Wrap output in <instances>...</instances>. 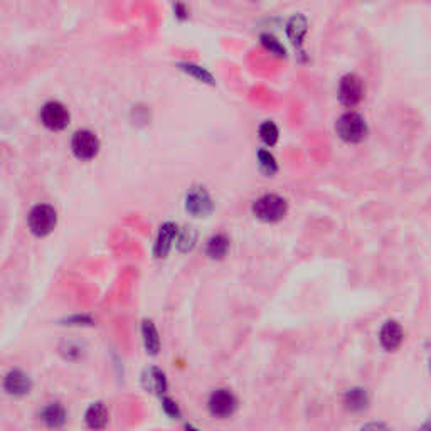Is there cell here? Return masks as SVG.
Wrapping results in <instances>:
<instances>
[{"instance_id": "1", "label": "cell", "mask_w": 431, "mask_h": 431, "mask_svg": "<svg viewBox=\"0 0 431 431\" xmlns=\"http://www.w3.org/2000/svg\"><path fill=\"white\" fill-rule=\"evenodd\" d=\"M251 213L263 223H278L288 213V202L277 194H265L253 202Z\"/></svg>"}, {"instance_id": "2", "label": "cell", "mask_w": 431, "mask_h": 431, "mask_svg": "<svg viewBox=\"0 0 431 431\" xmlns=\"http://www.w3.org/2000/svg\"><path fill=\"white\" fill-rule=\"evenodd\" d=\"M335 132H337L339 139L347 142V144H361L368 137L369 127L364 116L357 111H346L339 116L337 123H335Z\"/></svg>"}, {"instance_id": "3", "label": "cell", "mask_w": 431, "mask_h": 431, "mask_svg": "<svg viewBox=\"0 0 431 431\" xmlns=\"http://www.w3.org/2000/svg\"><path fill=\"white\" fill-rule=\"evenodd\" d=\"M29 230L34 236L37 238H46L51 232L56 230V224H58V213L53 206L49 204H37L36 208H32L27 218Z\"/></svg>"}, {"instance_id": "4", "label": "cell", "mask_w": 431, "mask_h": 431, "mask_svg": "<svg viewBox=\"0 0 431 431\" xmlns=\"http://www.w3.org/2000/svg\"><path fill=\"white\" fill-rule=\"evenodd\" d=\"M364 81L357 75H354V73H349V75L340 77L337 96L339 101L346 108H354L359 105L362 98H364Z\"/></svg>"}, {"instance_id": "5", "label": "cell", "mask_w": 431, "mask_h": 431, "mask_svg": "<svg viewBox=\"0 0 431 431\" xmlns=\"http://www.w3.org/2000/svg\"><path fill=\"white\" fill-rule=\"evenodd\" d=\"M71 149L73 154L76 155L80 161H92L98 155L101 149L100 139L96 137V133L92 130H77L73 135L71 140Z\"/></svg>"}, {"instance_id": "6", "label": "cell", "mask_w": 431, "mask_h": 431, "mask_svg": "<svg viewBox=\"0 0 431 431\" xmlns=\"http://www.w3.org/2000/svg\"><path fill=\"white\" fill-rule=\"evenodd\" d=\"M208 409L214 418L224 420L230 418L238 409V398L230 389H216L208 399Z\"/></svg>"}, {"instance_id": "7", "label": "cell", "mask_w": 431, "mask_h": 431, "mask_svg": "<svg viewBox=\"0 0 431 431\" xmlns=\"http://www.w3.org/2000/svg\"><path fill=\"white\" fill-rule=\"evenodd\" d=\"M70 110L59 101H47L41 108V122L53 132H61L70 125Z\"/></svg>"}, {"instance_id": "8", "label": "cell", "mask_w": 431, "mask_h": 431, "mask_svg": "<svg viewBox=\"0 0 431 431\" xmlns=\"http://www.w3.org/2000/svg\"><path fill=\"white\" fill-rule=\"evenodd\" d=\"M185 209L196 218H206L214 209L213 197L204 187H192L185 196Z\"/></svg>"}, {"instance_id": "9", "label": "cell", "mask_w": 431, "mask_h": 431, "mask_svg": "<svg viewBox=\"0 0 431 431\" xmlns=\"http://www.w3.org/2000/svg\"><path fill=\"white\" fill-rule=\"evenodd\" d=\"M2 389L12 398H24L31 393L32 381L24 370L11 369L2 379Z\"/></svg>"}, {"instance_id": "10", "label": "cell", "mask_w": 431, "mask_h": 431, "mask_svg": "<svg viewBox=\"0 0 431 431\" xmlns=\"http://www.w3.org/2000/svg\"><path fill=\"white\" fill-rule=\"evenodd\" d=\"M37 418L44 428L61 430L68 423V409L59 401H53V403H47L39 409Z\"/></svg>"}, {"instance_id": "11", "label": "cell", "mask_w": 431, "mask_h": 431, "mask_svg": "<svg viewBox=\"0 0 431 431\" xmlns=\"http://www.w3.org/2000/svg\"><path fill=\"white\" fill-rule=\"evenodd\" d=\"M142 386L146 393L155 394V396H165L167 387H169V382H167V376L162 369L152 368L145 369L144 374H142Z\"/></svg>"}, {"instance_id": "12", "label": "cell", "mask_w": 431, "mask_h": 431, "mask_svg": "<svg viewBox=\"0 0 431 431\" xmlns=\"http://www.w3.org/2000/svg\"><path fill=\"white\" fill-rule=\"evenodd\" d=\"M110 421V411L103 401H94L85 413V425L92 431H103Z\"/></svg>"}, {"instance_id": "13", "label": "cell", "mask_w": 431, "mask_h": 431, "mask_svg": "<svg viewBox=\"0 0 431 431\" xmlns=\"http://www.w3.org/2000/svg\"><path fill=\"white\" fill-rule=\"evenodd\" d=\"M403 327L396 320H387L385 325L381 327V332H379V342H381L382 349L387 352L396 351V349L403 344Z\"/></svg>"}, {"instance_id": "14", "label": "cell", "mask_w": 431, "mask_h": 431, "mask_svg": "<svg viewBox=\"0 0 431 431\" xmlns=\"http://www.w3.org/2000/svg\"><path fill=\"white\" fill-rule=\"evenodd\" d=\"M177 232H179L177 224L174 223L162 224L157 239H155V246H154L155 258H165L167 254H169L172 243H174V239L177 238Z\"/></svg>"}, {"instance_id": "15", "label": "cell", "mask_w": 431, "mask_h": 431, "mask_svg": "<svg viewBox=\"0 0 431 431\" xmlns=\"http://www.w3.org/2000/svg\"><path fill=\"white\" fill-rule=\"evenodd\" d=\"M231 248V239L227 238L224 232H218V235H213L206 243V254L211 260H223L226 258V254L230 253Z\"/></svg>"}, {"instance_id": "16", "label": "cell", "mask_w": 431, "mask_h": 431, "mask_svg": "<svg viewBox=\"0 0 431 431\" xmlns=\"http://www.w3.org/2000/svg\"><path fill=\"white\" fill-rule=\"evenodd\" d=\"M344 404L349 411L359 413L369 406V394L364 387H352L344 394Z\"/></svg>"}, {"instance_id": "17", "label": "cell", "mask_w": 431, "mask_h": 431, "mask_svg": "<svg viewBox=\"0 0 431 431\" xmlns=\"http://www.w3.org/2000/svg\"><path fill=\"white\" fill-rule=\"evenodd\" d=\"M142 337H144V346L150 356H157L161 351V335H158L157 327L152 320L142 322Z\"/></svg>"}, {"instance_id": "18", "label": "cell", "mask_w": 431, "mask_h": 431, "mask_svg": "<svg viewBox=\"0 0 431 431\" xmlns=\"http://www.w3.org/2000/svg\"><path fill=\"white\" fill-rule=\"evenodd\" d=\"M307 31H308V23H307V17H305V15L295 14L290 20H288L287 34H288V37L292 39L293 44L300 46L301 41H304L305 34H307Z\"/></svg>"}, {"instance_id": "19", "label": "cell", "mask_w": 431, "mask_h": 431, "mask_svg": "<svg viewBox=\"0 0 431 431\" xmlns=\"http://www.w3.org/2000/svg\"><path fill=\"white\" fill-rule=\"evenodd\" d=\"M258 157V165H260V170L266 175H273L278 172V163L275 155L270 152L268 149H260L256 154Z\"/></svg>"}, {"instance_id": "20", "label": "cell", "mask_w": 431, "mask_h": 431, "mask_svg": "<svg viewBox=\"0 0 431 431\" xmlns=\"http://www.w3.org/2000/svg\"><path fill=\"white\" fill-rule=\"evenodd\" d=\"M258 135H260L261 142L266 146H275L278 142L280 132H278V127L275 125V122H270V120H266V122H263L260 125V128H258Z\"/></svg>"}, {"instance_id": "21", "label": "cell", "mask_w": 431, "mask_h": 431, "mask_svg": "<svg viewBox=\"0 0 431 431\" xmlns=\"http://www.w3.org/2000/svg\"><path fill=\"white\" fill-rule=\"evenodd\" d=\"M179 66H180V70L187 73V75L197 77V80L202 81V83H208V85L216 83L213 75H211L208 70H204V68L196 66V64H191V63H180Z\"/></svg>"}, {"instance_id": "22", "label": "cell", "mask_w": 431, "mask_h": 431, "mask_svg": "<svg viewBox=\"0 0 431 431\" xmlns=\"http://www.w3.org/2000/svg\"><path fill=\"white\" fill-rule=\"evenodd\" d=\"M260 39H261V44L265 46L266 49L270 51V53L277 54L278 58H285V56H287L285 46H283L277 37L271 36V34H261Z\"/></svg>"}, {"instance_id": "23", "label": "cell", "mask_w": 431, "mask_h": 431, "mask_svg": "<svg viewBox=\"0 0 431 431\" xmlns=\"http://www.w3.org/2000/svg\"><path fill=\"white\" fill-rule=\"evenodd\" d=\"M177 248L179 251H191L194 248V244H196V232H194L191 227H185L184 231L177 232Z\"/></svg>"}, {"instance_id": "24", "label": "cell", "mask_w": 431, "mask_h": 431, "mask_svg": "<svg viewBox=\"0 0 431 431\" xmlns=\"http://www.w3.org/2000/svg\"><path fill=\"white\" fill-rule=\"evenodd\" d=\"M161 401H162L163 413H165L169 418H172V420H179V418L182 416V411H180L179 404L172 398H169V396H162Z\"/></svg>"}, {"instance_id": "25", "label": "cell", "mask_w": 431, "mask_h": 431, "mask_svg": "<svg viewBox=\"0 0 431 431\" xmlns=\"http://www.w3.org/2000/svg\"><path fill=\"white\" fill-rule=\"evenodd\" d=\"M61 351H63L64 357L70 361H75L77 359V357H81V347L75 346V344H66V346L61 347Z\"/></svg>"}, {"instance_id": "26", "label": "cell", "mask_w": 431, "mask_h": 431, "mask_svg": "<svg viewBox=\"0 0 431 431\" xmlns=\"http://www.w3.org/2000/svg\"><path fill=\"white\" fill-rule=\"evenodd\" d=\"M68 325H93V318L88 316H73L66 318Z\"/></svg>"}, {"instance_id": "27", "label": "cell", "mask_w": 431, "mask_h": 431, "mask_svg": "<svg viewBox=\"0 0 431 431\" xmlns=\"http://www.w3.org/2000/svg\"><path fill=\"white\" fill-rule=\"evenodd\" d=\"M361 431H393L386 423H379V421H373V423L364 425Z\"/></svg>"}, {"instance_id": "28", "label": "cell", "mask_w": 431, "mask_h": 431, "mask_svg": "<svg viewBox=\"0 0 431 431\" xmlns=\"http://www.w3.org/2000/svg\"><path fill=\"white\" fill-rule=\"evenodd\" d=\"M174 8L175 12H177L179 19H185V17H187V8H185V6H182V4H177Z\"/></svg>"}, {"instance_id": "29", "label": "cell", "mask_w": 431, "mask_h": 431, "mask_svg": "<svg viewBox=\"0 0 431 431\" xmlns=\"http://www.w3.org/2000/svg\"><path fill=\"white\" fill-rule=\"evenodd\" d=\"M185 431H201V430L196 428V426H192V425H185Z\"/></svg>"}]
</instances>
